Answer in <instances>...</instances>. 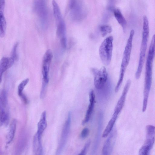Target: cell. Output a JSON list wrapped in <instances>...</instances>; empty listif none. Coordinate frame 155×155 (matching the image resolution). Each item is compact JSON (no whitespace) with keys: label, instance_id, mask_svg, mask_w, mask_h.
<instances>
[{"label":"cell","instance_id":"obj_30","mask_svg":"<svg viewBox=\"0 0 155 155\" xmlns=\"http://www.w3.org/2000/svg\"><path fill=\"white\" fill-rule=\"evenodd\" d=\"M75 0H71L70 2L69 7L70 8L72 9L74 5Z\"/></svg>","mask_w":155,"mask_h":155},{"label":"cell","instance_id":"obj_8","mask_svg":"<svg viewBox=\"0 0 155 155\" xmlns=\"http://www.w3.org/2000/svg\"><path fill=\"white\" fill-rule=\"evenodd\" d=\"M52 51L48 49L44 54L42 63V82L48 84L49 81V72L51 63L53 58Z\"/></svg>","mask_w":155,"mask_h":155},{"label":"cell","instance_id":"obj_26","mask_svg":"<svg viewBox=\"0 0 155 155\" xmlns=\"http://www.w3.org/2000/svg\"><path fill=\"white\" fill-rule=\"evenodd\" d=\"M89 133V130L88 128L85 127L82 130L80 135V137L81 139H84L86 138Z\"/></svg>","mask_w":155,"mask_h":155},{"label":"cell","instance_id":"obj_4","mask_svg":"<svg viewBox=\"0 0 155 155\" xmlns=\"http://www.w3.org/2000/svg\"><path fill=\"white\" fill-rule=\"evenodd\" d=\"M113 37L109 36L101 43L99 48V54L102 63L105 65H109L111 61L113 51Z\"/></svg>","mask_w":155,"mask_h":155},{"label":"cell","instance_id":"obj_9","mask_svg":"<svg viewBox=\"0 0 155 155\" xmlns=\"http://www.w3.org/2000/svg\"><path fill=\"white\" fill-rule=\"evenodd\" d=\"M46 2L47 0H35L34 2L35 11L44 23L46 22L48 15Z\"/></svg>","mask_w":155,"mask_h":155},{"label":"cell","instance_id":"obj_6","mask_svg":"<svg viewBox=\"0 0 155 155\" xmlns=\"http://www.w3.org/2000/svg\"><path fill=\"white\" fill-rule=\"evenodd\" d=\"M71 122V113L69 112L63 127L57 150V155L61 154L65 146L70 131Z\"/></svg>","mask_w":155,"mask_h":155},{"label":"cell","instance_id":"obj_22","mask_svg":"<svg viewBox=\"0 0 155 155\" xmlns=\"http://www.w3.org/2000/svg\"><path fill=\"white\" fill-rule=\"evenodd\" d=\"M9 115L7 111L5 108L0 107V124L2 126L7 124L8 122Z\"/></svg>","mask_w":155,"mask_h":155},{"label":"cell","instance_id":"obj_16","mask_svg":"<svg viewBox=\"0 0 155 155\" xmlns=\"http://www.w3.org/2000/svg\"><path fill=\"white\" fill-rule=\"evenodd\" d=\"M47 125L46 112L44 111L42 113L40 120L38 123L37 132L42 135L46 129Z\"/></svg>","mask_w":155,"mask_h":155},{"label":"cell","instance_id":"obj_17","mask_svg":"<svg viewBox=\"0 0 155 155\" xmlns=\"http://www.w3.org/2000/svg\"><path fill=\"white\" fill-rule=\"evenodd\" d=\"M17 121L14 119L12 121L6 137V143L8 144L13 140L16 129Z\"/></svg>","mask_w":155,"mask_h":155},{"label":"cell","instance_id":"obj_7","mask_svg":"<svg viewBox=\"0 0 155 155\" xmlns=\"http://www.w3.org/2000/svg\"><path fill=\"white\" fill-rule=\"evenodd\" d=\"M92 71L94 75V83L95 88L100 90L105 85L108 78V74L104 67L99 70L93 68Z\"/></svg>","mask_w":155,"mask_h":155},{"label":"cell","instance_id":"obj_2","mask_svg":"<svg viewBox=\"0 0 155 155\" xmlns=\"http://www.w3.org/2000/svg\"><path fill=\"white\" fill-rule=\"evenodd\" d=\"M143 30L138 66L135 73L136 79H139L141 75L144 63L149 35V21L147 17H143Z\"/></svg>","mask_w":155,"mask_h":155},{"label":"cell","instance_id":"obj_27","mask_svg":"<svg viewBox=\"0 0 155 155\" xmlns=\"http://www.w3.org/2000/svg\"><path fill=\"white\" fill-rule=\"evenodd\" d=\"M18 43H15L14 45L11 52V57L15 60L17 59V49L18 46Z\"/></svg>","mask_w":155,"mask_h":155},{"label":"cell","instance_id":"obj_1","mask_svg":"<svg viewBox=\"0 0 155 155\" xmlns=\"http://www.w3.org/2000/svg\"><path fill=\"white\" fill-rule=\"evenodd\" d=\"M155 53V34L151 39L147 59L143 90V99L142 111L145 112L147 109L149 94L152 79L153 63Z\"/></svg>","mask_w":155,"mask_h":155},{"label":"cell","instance_id":"obj_18","mask_svg":"<svg viewBox=\"0 0 155 155\" xmlns=\"http://www.w3.org/2000/svg\"><path fill=\"white\" fill-rule=\"evenodd\" d=\"M118 116L116 114H113L103 133L102 135L103 137H106L110 134L113 129Z\"/></svg>","mask_w":155,"mask_h":155},{"label":"cell","instance_id":"obj_14","mask_svg":"<svg viewBox=\"0 0 155 155\" xmlns=\"http://www.w3.org/2000/svg\"><path fill=\"white\" fill-rule=\"evenodd\" d=\"M15 60L12 57H3L0 62V82H1L3 74L13 64Z\"/></svg>","mask_w":155,"mask_h":155},{"label":"cell","instance_id":"obj_20","mask_svg":"<svg viewBox=\"0 0 155 155\" xmlns=\"http://www.w3.org/2000/svg\"><path fill=\"white\" fill-rule=\"evenodd\" d=\"M56 24L57 36L60 38V40L66 39L65 26L63 20Z\"/></svg>","mask_w":155,"mask_h":155},{"label":"cell","instance_id":"obj_21","mask_svg":"<svg viewBox=\"0 0 155 155\" xmlns=\"http://www.w3.org/2000/svg\"><path fill=\"white\" fill-rule=\"evenodd\" d=\"M114 14L118 23L122 27L123 30H125L127 24V21L120 11L118 9H116L114 11Z\"/></svg>","mask_w":155,"mask_h":155},{"label":"cell","instance_id":"obj_25","mask_svg":"<svg viewBox=\"0 0 155 155\" xmlns=\"http://www.w3.org/2000/svg\"><path fill=\"white\" fill-rule=\"evenodd\" d=\"M100 28L101 35L103 37H104L112 31L111 27L107 25H102Z\"/></svg>","mask_w":155,"mask_h":155},{"label":"cell","instance_id":"obj_24","mask_svg":"<svg viewBox=\"0 0 155 155\" xmlns=\"http://www.w3.org/2000/svg\"><path fill=\"white\" fill-rule=\"evenodd\" d=\"M7 105V98L6 91L2 90L0 94V107L4 108L6 107Z\"/></svg>","mask_w":155,"mask_h":155},{"label":"cell","instance_id":"obj_19","mask_svg":"<svg viewBox=\"0 0 155 155\" xmlns=\"http://www.w3.org/2000/svg\"><path fill=\"white\" fill-rule=\"evenodd\" d=\"M29 81V79L28 78L24 80L19 84L18 87V94L25 103H27L28 100L26 96L23 94V91Z\"/></svg>","mask_w":155,"mask_h":155},{"label":"cell","instance_id":"obj_23","mask_svg":"<svg viewBox=\"0 0 155 155\" xmlns=\"http://www.w3.org/2000/svg\"><path fill=\"white\" fill-rule=\"evenodd\" d=\"M6 22L4 14H0V36L3 38L5 35Z\"/></svg>","mask_w":155,"mask_h":155},{"label":"cell","instance_id":"obj_12","mask_svg":"<svg viewBox=\"0 0 155 155\" xmlns=\"http://www.w3.org/2000/svg\"><path fill=\"white\" fill-rule=\"evenodd\" d=\"M89 104L82 124L84 125L89 120L94 110L95 103V95L93 90H91L89 94Z\"/></svg>","mask_w":155,"mask_h":155},{"label":"cell","instance_id":"obj_15","mask_svg":"<svg viewBox=\"0 0 155 155\" xmlns=\"http://www.w3.org/2000/svg\"><path fill=\"white\" fill-rule=\"evenodd\" d=\"M41 135L36 133L34 136L33 149L35 155H41L43 153V148L41 142Z\"/></svg>","mask_w":155,"mask_h":155},{"label":"cell","instance_id":"obj_28","mask_svg":"<svg viewBox=\"0 0 155 155\" xmlns=\"http://www.w3.org/2000/svg\"><path fill=\"white\" fill-rule=\"evenodd\" d=\"M90 140H89L86 143L83 148L79 154V155H84L86 154L88 149L90 146Z\"/></svg>","mask_w":155,"mask_h":155},{"label":"cell","instance_id":"obj_13","mask_svg":"<svg viewBox=\"0 0 155 155\" xmlns=\"http://www.w3.org/2000/svg\"><path fill=\"white\" fill-rule=\"evenodd\" d=\"M103 114L100 112L98 116L97 129L94 146L92 150V154H94L96 152L99 145L101 134L103 127Z\"/></svg>","mask_w":155,"mask_h":155},{"label":"cell","instance_id":"obj_10","mask_svg":"<svg viewBox=\"0 0 155 155\" xmlns=\"http://www.w3.org/2000/svg\"><path fill=\"white\" fill-rule=\"evenodd\" d=\"M117 134L116 129L115 128L113 129L103 146L102 150V153L103 155L111 154L115 143Z\"/></svg>","mask_w":155,"mask_h":155},{"label":"cell","instance_id":"obj_11","mask_svg":"<svg viewBox=\"0 0 155 155\" xmlns=\"http://www.w3.org/2000/svg\"><path fill=\"white\" fill-rule=\"evenodd\" d=\"M131 84V81L127 80L123 89L121 95L115 106L113 114L118 115L124 105L126 96Z\"/></svg>","mask_w":155,"mask_h":155},{"label":"cell","instance_id":"obj_3","mask_svg":"<svg viewBox=\"0 0 155 155\" xmlns=\"http://www.w3.org/2000/svg\"><path fill=\"white\" fill-rule=\"evenodd\" d=\"M134 34V31L132 29L130 31L129 36L124 52L119 78L115 89V92H117L119 90L123 82L125 71L129 63Z\"/></svg>","mask_w":155,"mask_h":155},{"label":"cell","instance_id":"obj_5","mask_svg":"<svg viewBox=\"0 0 155 155\" xmlns=\"http://www.w3.org/2000/svg\"><path fill=\"white\" fill-rule=\"evenodd\" d=\"M146 140L143 144L139 150L140 155H147L152 148L155 140V127L148 125L146 127Z\"/></svg>","mask_w":155,"mask_h":155},{"label":"cell","instance_id":"obj_29","mask_svg":"<svg viewBox=\"0 0 155 155\" xmlns=\"http://www.w3.org/2000/svg\"><path fill=\"white\" fill-rule=\"evenodd\" d=\"M5 0H0V14H4Z\"/></svg>","mask_w":155,"mask_h":155}]
</instances>
